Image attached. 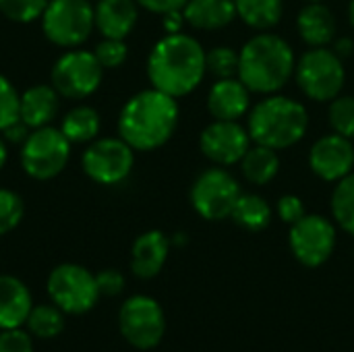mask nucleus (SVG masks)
Masks as SVG:
<instances>
[{
    "label": "nucleus",
    "instance_id": "32",
    "mask_svg": "<svg viewBox=\"0 0 354 352\" xmlns=\"http://www.w3.org/2000/svg\"><path fill=\"white\" fill-rule=\"evenodd\" d=\"M25 214L23 199L8 189H0V237L15 230Z\"/></svg>",
    "mask_w": 354,
    "mask_h": 352
},
{
    "label": "nucleus",
    "instance_id": "12",
    "mask_svg": "<svg viewBox=\"0 0 354 352\" xmlns=\"http://www.w3.org/2000/svg\"><path fill=\"white\" fill-rule=\"evenodd\" d=\"M104 66L97 62L93 52L71 50L62 54L52 66V87L60 98L85 100L102 83Z\"/></svg>",
    "mask_w": 354,
    "mask_h": 352
},
{
    "label": "nucleus",
    "instance_id": "5",
    "mask_svg": "<svg viewBox=\"0 0 354 352\" xmlns=\"http://www.w3.org/2000/svg\"><path fill=\"white\" fill-rule=\"evenodd\" d=\"M299 89L313 102H332L338 98L346 83L344 60L328 46L309 48L295 68Z\"/></svg>",
    "mask_w": 354,
    "mask_h": 352
},
{
    "label": "nucleus",
    "instance_id": "1",
    "mask_svg": "<svg viewBox=\"0 0 354 352\" xmlns=\"http://www.w3.org/2000/svg\"><path fill=\"white\" fill-rule=\"evenodd\" d=\"M205 50L187 33H166L149 52L147 77L151 87L183 98L193 93L205 77Z\"/></svg>",
    "mask_w": 354,
    "mask_h": 352
},
{
    "label": "nucleus",
    "instance_id": "13",
    "mask_svg": "<svg viewBox=\"0 0 354 352\" xmlns=\"http://www.w3.org/2000/svg\"><path fill=\"white\" fill-rule=\"evenodd\" d=\"M288 245L301 266L319 268L336 249V224L326 216L307 214L290 226Z\"/></svg>",
    "mask_w": 354,
    "mask_h": 352
},
{
    "label": "nucleus",
    "instance_id": "31",
    "mask_svg": "<svg viewBox=\"0 0 354 352\" xmlns=\"http://www.w3.org/2000/svg\"><path fill=\"white\" fill-rule=\"evenodd\" d=\"M50 0H0V12L15 23H31L41 19Z\"/></svg>",
    "mask_w": 354,
    "mask_h": 352
},
{
    "label": "nucleus",
    "instance_id": "16",
    "mask_svg": "<svg viewBox=\"0 0 354 352\" xmlns=\"http://www.w3.org/2000/svg\"><path fill=\"white\" fill-rule=\"evenodd\" d=\"M207 110L214 120H239L251 110V91L239 79H216L207 93Z\"/></svg>",
    "mask_w": 354,
    "mask_h": 352
},
{
    "label": "nucleus",
    "instance_id": "38",
    "mask_svg": "<svg viewBox=\"0 0 354 352\" xmlns=\"http://www.w3.org/2000/svg\"><path fill=\"white\" fill-rule=\"evenodd\" d=\"M139 6H143L145 10L149 12H156V15H166V12H172V10H183L187 0H135Z\"/></svg>",
    "mask_w": 354,
    "mask_h": 352
},
{
    "label": "nucleus",
    "instance_id": "42",
    "mask_svg": "<svg viewBox=\"0 0 354 352\" xmlns=\"http://www.w3.org/2000/svg\"><path fill=\"white\" fill-rule=\"evenodd\" d=\"M6 160H8V149H6V141H4V137L0 135V170L4 168Z\"/></svg>",
    "mask_w": 354,
    "mask_h": 352
},
{
    "label": "nucleus",
    "instance_id": "39",
    "mask_svg": "<svg viewBox=\"0 0 354 352\" xmlns=\"http://www.w3.org/2000/svg\"><path fill=\"white\" fill-rule=\"evenodd\" d=\"M29 124H25L21 118L19 120H15L12 124H8L4 131H0L2 133V137H4V141H8V143H25V139L29 137Z\"/></svg>",
    "mask_w": 354,
    "mask_h": 352
},
{
    "label": "nucleus",
    "instance_id": "7",
    "mask_svg": "<svg viewBox=\"0 0 354 352\" xmlns=\"http://www.w3.org/2000/svg\"><path fill=\"white\" fill-rule=\"evenodd\" d=\"M71 158V141L60 129H33L21 147V166L27 176L35 180H50L58 176Z\"/></svg>",
    "mask_w": 354,
    "mask_h": 352
},
{
    "label": "nucleus",
    "instance_id": "15",
    "mask_svg": "<svg viewBox=\"0 0 354 352\" xmlns=\"http://www.w3.org/2000/svg\"><path fill=\"white\" fill-rule=\"evenodd\" d=\"M309 168L326 183H338L354 172L353 139L338 133L319 137L309 149Z\"/></svg>",
    "mask_w": 354,
    "mask_h": 352
},
{
    "label": "nucleus",
    "instance_id": "25",
    "mask_svg": "<svg viewBox=\"0 0 354 352\" xmlns=\"http://www.w3.org/2000/svg\"><path fill=\"white\" fill-rule=\"evenodd\" d=\"M230 220L249 232H261L272 222V207L257 193H241Z\"/></svg>",
    "mask_w": 354,
    "mask_h": 352
},
{
    "label": "nucleus",
    "instance_id": "27",
    "mask_svg": "<svg viewBox=\"0 0 354 352\" xmlns=\"http://www.w3.org/2000/svg\"><path fill=\"white\" fill-rule=\"evenodd\" d=\"M64 311L58 309L54 303L52 305H37L31 307L29 315H27V332L33 334L35 338H56L62 330H64Z\"/></svg>",
    "mask_w": 354,
    "mask_h": 352
},
{
    "label": "nucleus",
    "instance_id": "9",
    "mask_svg": "<svg viewBox=\"0 0 354 352\" xmlns=\"http://www.w3.org/2000/svg\"><path fill=\"white\" fill-rule=\"evenodd\" d=\"M52 303L68 315H81L95 307L100 299L95 274L77 263H60L48 276Z\"/></svg>",
    "mask_w": 354,
    "mask_h": 352
},
{
    "label": "nucleus",
    "instance_id": "28",
    "mask_svg": "<svg viewBox=\"0 0 354 352\" xmlns=\"http://www.w3.org/2000/svg\"><path fill=\"white\" fill-rule=\"evenodd\" d=\"M332 216L344 232L354 237V172L336 183L332 193Z\"/></svg>",
    "mask_w": 354,
    "mask_h": 352
},
{
    "label": "nucleus",
    "instance_id": "43",
    "mask_svg": "<svg viewBox=\"0 0 354 352\" xmlns=\"http://www.w3.org/2000/svg\"><path fill=\"white\" fill-rule=\"evenodd\" d=\"M348 21L354 27V0H351V4H348Z\"/></svg>",
    "mask_w": 354,
    "mask_h": 352
},
{
    "label": "nucleus",
    "instance_id": "44",
    "mask_svg": "<svg viewBox=\"0 0 354 352\" xmlns=\"http://www.w3.org/2000/svg\"><path fill=\"white\" fill-rule=\"evenodd\" d=\"M309 2H324V0H309Z\"/></svg>",
    "mask_w": 354,
    "mask_h": 352
},
{
    "label": "nucleus",
    "instance_id": "21",
    "mask_svg": "<svg viewBox=\"0 0 354 352\" xmlns=\"http://www.w3.org/2000/svg\"><path fill=\"white\" fill-rule=\"evenodd\" d=\"M31 307L29 288L19 278L0 274V330L25 326Z\"/></svg>",
    "mask_w": 354,
    "mask_h": 352
},
{
    "label": "nucleus",
    "instance_id": "20",
    "mask_svg": "<svg viewBox=\"0 0 354 352\" xmlns=\"http://www.w3.org/2000/svg\"><path fill=\"white\" fill-rule=\"evenodd\" d=\"M60 110V93L52 85H33L21 93L19 118L31 129L48 127Z\"/></svg>",
    "mask_w": 354,
    "mask_h": 352
},
{
    "label": "nucleus",
    "instance_id": "23",
    "mask_svg": "<svg viewBox=\"0 0 354 352\" xmlns=\"http://www.w3.org/2000/svg\"><path fill=\"white\" fill-rule=\"evenodd\" d=\"M243 176L257 187L272 183L280 172V156L276 149L253 143L241 160Z\"/></svg>",
    "mask_w": 354,
    "mask_h": 352
},
{
    "label": "nucleus",
    "instance_id": "24",
    "mask_svg": "<svg viewBox=\"0 0 354 352\" xmlns=\"http://www.w3.org/2000/svg\"><path fill=\"white\" fill-rule=\"evenodd\" d=\"M236 17L257 31H270L284 15L282 0H234Z\"/></svg>",
    "mask_w": 354,
    "mask_h": 352
},
{
    "label": "nucleus",
    "instance_id": "4",
    "mask_svg": "<svg viewBox=\"0 0 354 352\" xmlns=\"http://www.w3.org/2000/svg\"><path fill=\"white\" fill-rule=\"evenodd\" d=\"M247 129L253 143L276 151L297 145L309 129L307 108L288 95H266L247 114Z\"/></svg>",
    "mask_w": 354,
    "mask_h": 352
},
{
    "label": "nucleus",
    "instance_id": "37",
    "mask_svg": "<svg viewBox=\"0 0 354 352\" xmlns=\"http://www.w3.org/2000/svg\"><path fill=\"white\" fill-rule=\"evenodd\" d=\"M100 297H118L124 290V276L118 270H102L95 274Z\"/></svg>",
    "mask_w": 354,
    "mask_h": 352
},
{
    "label": "nucleus",
    "instance_id": "8",
    "mask_svg": "<svg viewBox=\"0 0 354 352\" xmlns=\"http://www.w3.org/2000/svg\"><path fill=\"white\" fill-rule=\"evenodd\" d=\"M241 193L239 180L224 166H214L195 178L191 187V205L203 220L220 222L230 218Z\"/></svg>",
    "mask_w": 354,
    "mask_h": 352
},
{
    "label": "nucleus",
    "instance_id": "35",
    "mask_svg": "<svg viewBox=\"0 0 354 352\" xmlns=\"http://www.w3.org/2000/svg\"><path fill=\"white\" fill-rule=\"evenodd\" d=\"M276 214L284 224L292 226L307 216V207L299 195H282L276 203Z\"/></svg>",
    "mask_w": 354,
    "mask_h": 352
},
{
    "label": "nucleus",
    "instance_id": "36",
    "mask_svg": "<svg viewBox=\"0 0 354 352\" xmlns=\"http://www.w3.org/2000/svg\"><path fill=\"white\" fill-rule=\"evenodd\" d=\"M0 352H33L31 334L21 328L0 330Z\"/></svg>",
    "mask_w": 354,
    "mask_h": 352
},
{
    "label": "nucleus",
    "instance_id": "10",
    "mask_svg": "<svg viewBox=\"0 0 354 352\" xmlns=\"http://www.w3.org/2000/svg\"><path fill=\"white\" fill-rule=\"evenodd\" d=\"M118 326L122 338L139 349H156L166 334V317L160 303L151 297L137 295L122 303L118 313Z\"/></svg>",
    "mask_w": 354,
    "mask_h": 352
},
{
    "label": "nucleus",
    "instance_id": "6",
    "mask_svg": "<svg viewBox=\"0 0 354 352\" xmlns=\"http://www.w3.org/2000/svg\"><path fill=\"white\" fill-rule=\"evenodd\" d=\"M39 21L52 44L77 48L95 29V8L91 0H50Z\"/></svg>",
    "mask_w": 354,
    "mask_h": 352
},
{
    "label": "nucleus",
    "instance_id": "26",
    "mask_svg": "<svg viewBox=\"0 0 354 352\" xmlns=\"http://www.w3.org/2000/svg\"><path fill=\"white\" fill-rule=\"evenodd\" d=\"M60 131L71 143H91L100 133V114L91 106H75L64 114Z\"/></svg>",
    "mask_w": 354,
    "mask_h": 352
},
{
    "label": "nucleus",
    "instance_id": "41",
    "mask_svg": "<svg viewBox=\"0 0 354 352\" xmlns=\"http://www.w3.org/2000/svg\"><path fill=\"white\" fill-rule=\"evenodd\" d=\"M332 50H334V52L344 60V58H348V56L354 52V39L353 37H348V35L336 37V39L332 41Z\"/></svg>",
    "mask_w": 354,
    "mask_h": 352
},
{
    "label": "nucleus",
    "instance_id": "19",
    "mask_svg": "<svg viewBox=\"0 0 354 352\" xmlns=\"http://www.w3.org/2000/svg\"><path fill=\"white\" fill-rule=\"evenodd\" d=\"M297 31L309 48H322L336 39L338 23L324 2H309L297 17Z\"/></svg>",
    "mask_w": 354,
    "mask_h": 352
},
{
    "label": "nucleus",
    "instance_id": "17",
    "mask_svg": "<svg viewBox=\"0 0 354 352\" xmlns=\"http://www.w3.org/2000/svg\"><path fill=\"white\" fill-rule=\"evenodd\" d=\"M172 241L162 230H147L135 239L131 249V272L141 280L156 278L170 253Z\"/></svg>",
    "mask_w": 354,
    "mask_h": 352
},
{
    "label": "nucleus",
    "instance_id": "29",
    "mask_svg": "<svg viewBox=\"0 0 354 352\" xmlns=\"http://www.w3.org/2000/svg\"><path fill=\"white\" fill-rule=\"evenodd\" d=\"M205 68L216 79L239 77V52L230 46H216L205 52Z\"/></svg>",
    "mask_w": 354,
    "mask_h": 352
},
{
    "label": "nucleus",
    "instance_id": "3",
    "mask_svg": "<svg viewBox=\"0 0 354 352\" xmlns=\"http://www.w3.org/2000/svg\"><path fill=\"white\" fill-rule=\"evenodd\" d=\"M297 56L292 46L276 33L259 31L239 50V79L251 93L272 95L295 77Z\"/></svg>",
    "mask_w": 354,
    "mask_h": 352
},
{
    "label": "nucleus",
    "instance_id": "34",
    "mask_svg": "<svg viewBox=\"0 0 354 352\" xmlns=\"http://www.w3.org/2000/svg\"><path fill=\"white\" fill-rule=\"evenodd\" d=\"M19 104H21L19 91L4 75H0V131H4L8 124L19 120Z\"/></svg>",
    "mask_w": 354,
    "mask_h": 352
},
{
    "label": "nucleus",
    "instance_id": "22",
    "mask_svg": "<svg viewBox=\"0 0 354 352\" xmlns=\"http://www.w3.org/2000/svg\"><path fill=\"white\" fill-rule=\"evenodd\" d=\"M185 21L201 31H218L236 19L234 0H187Z\"/></svg>",
    "mask_w": 354,
    "mask_h": 352
},
{
    "label": "nucleus",
    "instance_id": "14",
    "mask_svg": "<svg viewBox=\"0 0 354 352\" xmlns=\"http://www.w3.org/2000/svg\"><path fill=\"white\" fill-rule=\"evenodd\" d=\"M253 145L249 129L239 120H214L199 135L201 154L216 166L241 164L247 149Z\"/></svg>",
    "mask_w": 354,
    "mask_h": 352
},
{
    "label": "nucleus",
    "instance_id": "40",
    "mask_svg": "<svg viewBox=\"0 0 354 352\" xmlns=\"http://www.w3.org/2000/svg\"><path fill=\"white\" fill-rule=\"evenodd\" d=\"M162 17H164L162 19V27H164L166 33H180L183 31V25L187 23L183 10H172V12H166Z\"/></svg>",
    "mask_w": 354,
    "mask_h": 352
},
{
    "label": "nucleus",
    "instance_id": "18",
    "mask_svg": "<svg viewBox=\"0 0 354 352\" xmlns=\"http://www.w3.org/2000/svg\"><path fill=\"white\" fill-rule=\"evenodd\" d=\"M95 29L104 37L124 39L139 21V4L135 0H97Z\"/></svg>",
    "mask_w": 354,
    "mask_h": 352
},
{
    "label": "nucleus",
    "instance_id": "30",
    "mask_svg": "<svg viewBox=\"0 0 354 352\" xmlns=\"http://www.w3.org/2000/svg\"><path fill=\"white\" fill-rule=\"evenodd\" d=\"M330 127L334 133L354 139V95H338L330 102Z\"/></svg>",
    "mask_w": 354,
    "mask_h": 352
},
{
    "label": "nucleus",
    "instance_id": "11",
    "mask_svg": "<svg viewBox=\"0 0 354 352\" xmlns=\"http://www.w3.org/2000/svg\"><path fill=\"white\" fill-rule=\"evenodd\" d=\"M83 172L97 185H118L135 166V149L122 137L93 139L81 158Z\"/></svg>",
    "mask_w": 354,
    "mask_h": 352
},
{
    "label": "nucleus",
    "instance_id": "33",
    "mask_svg": "<svg viewBox=\"0 0 354 352\" xmlns=\"http://www.w3.org/2000/svg\"><path fill=\"white\" fill-rule=\"evenodd\" d=\"M97 62L106 68H118L127 62L129 56V48L124 44V39H114V37H104L95 50H93Z\"/></svg>",
    "mask_w": 354,
    "mask_h": 352
},
{
    "label": "nucleus",
    "instance_id": "2",
    "mask_svg": "<svg viewBox=\"0 0 354 352\" xmlns=\"http://www.w3.org/2000/svg\"><path fill=\"white\" fill-rule=\"evenodd\" d=\"M176 98L151 87L127 100L118 114V135L135 151H151L168 143L178 127Z\"/></svg>",
    "mask_w": 354,
    "mask_h": 352
}]
</instances>
